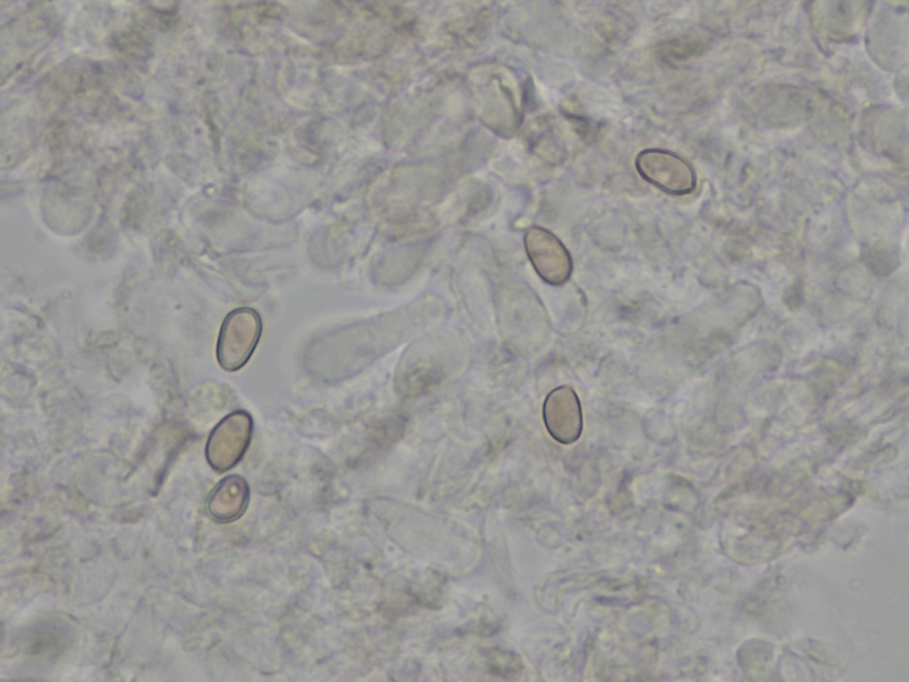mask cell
<instances>
[{"mask_svg": "<svg viewBox=\"0 0 909 682\" xmlns=\"http://www.w3.org/2000/svg\"><path fill=\"white\" fill-rule=\"evenodd\" d=\"M252 435V418L243 410L224 417L212 430L206 448L209 463L223 472L233 468L243 456Z\"/></svg>", "mask_w": 909, "mask_h": 682, "instance_id": "cell-2", "label": "cell"}, {"mask_svg": "<svg viewBox=\"0 0 909 682\" xmlns=\"http://www.w3.org/2000/svg\"><path fill=\"white\" fill-rule=\"evenodd\" d=\"M260 329V321L254 314H230L223 323L217 343L220 366L234 371L246 364L258 342Z\"/></svg>", "mask_w": 909, "mask_h": 682, "instance_id": "cell-3", "label": "cell"}, {"mask_svg": "<svg viewBox=\"0 0 909 682\" xmlns=\"http://www.w3.org/2000/svg\"><path fill=\"white\" fill-rule=\"evenodd\" d=\"M526 246L534 269L545 282L561 285L569 279L573 269L570 253L552 233L533 228L526 234Z\"/></svg>", "mask_w": 909, "mask_h": 682, "instance_id": "cell-4", "label": "cell"}, {"mask_svg": "<svg viewBox=\"0 0 909 682\" xmlns=\"http://www.w3.org/2000/svg\"><path fill=\"white\" fill-rule=\"evenodd\" d=\"M249 501V489L246 480L238 475H229L212 490L207 506L213 519L229 523L242 516Z\"/></svg>", "mask_w": 909, "mask_h": 682, "instance_id": "cell-5", "label": "cell"}, {"mask_svg": "<svg viewBox=\"0 0 909 682\" xmlns=\"http://www.w3.org/2000/svg\"><path fill=\"white\" fill-rule=\"evenodd\" d=\"M699 51V45L688 38L664 43L660 48L662 56L668 59L680 60L689 58Z\"/></svg>", "mask_w": 909, "mask_h": 682, "instance_id": "cell-6", "label": "cell"}, {"mask_svg": "<svg viewBox=\"0 0 909 682\" xmlns=\"http://www.w3.org/2000/svg\"><path fill=\"white\" fill-rule=\"evenodd\" d=\"M635 166L644 179L667 194L684 195L696 187L697 176L692 164L669 150L644 149L636 155Z\"/></svg>", "mask_w": 909, "mask_h": 682, "instance_id": "cell-1", "label": "cell"}]
</instances>
